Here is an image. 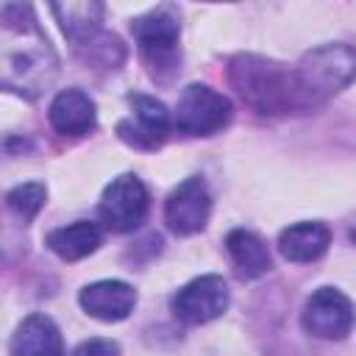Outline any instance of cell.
Listing matches in <instances>:
<instances>
[{
    "instance_id": "cell-16",
    "label": "cell",
    "mask_w": 356,
    "mask_h": 356,
    "mask_svg": "<svg viewBox=\"0 0 356 356\" xmlns=\"http://www.w3.org/2000/svg\"><path fill=\"white\" fill-rule=\"evenodd\" d=\"M47 248L64 259V261H78L89 253H95L103 242V234L95 222L89 220H78V222H70V225H61V228H53L47 236H44Z\"/></svg>"
},
{
    "instance_id": "cell-14",
    "label": "cell",
    "mask_w": 356,
    "mask_h": 356,
    "mask_svg": "<svg viewBox=\"0 0 356 356\" xmlns=\"http://www.w3.org/2000/svg\"><path fill=\"white\" fill-rule=\"evenodd\" d=\"M50 11L56 14L64 36L75 47H86L100 36V22H103V3H53Z\"/></svg>"
},
{
    "instance_id": "cell-19",
    "label": "cell",
    "mask_w": 356,
    "mask_h": 356,
    "mask_svg": "<svg viewBox=\"0 0 356 356\" xmlns=\"http://www.w3.org/2000/svg\"><path fill=\"white\" fill-rule=\"evenodd\" d=\"M72 356H120V345L114 339H106V337H95V339H86L75 348Z\"/></svg>"
},
{
    "instance_id": "cell-11",
    "label": "cell",
    "mask_w": 356,
    "mask_h": 356,
    "mask_svg": "<svg viewBox=\"0 0 356 356\" xmlns=\"http://www.w3.org/2000/svg\"><path fill=\"white\" fill-rule=\"evenodd\" d=\"M81 309L103 323H120L125 320L136 306V289L125 281H95L86 284L78 295Z\"/></svg>"
},
{
    "instance_id": "cell-18",
    "label": "cell",
    "mask_w": 356,
    "mask_h": 356,
    "mask_svg": "<svg viewBox=\"0 0 356 356\" xmlns=\"http://www.w3.org/2000/svg\"><path fill=\"white\" fill-rule=\"evenodd\" d=\"M44 200H47V189H44V184H39V181L19 184V186H14V189L6 195L8 209L17 211L22 220H33V217L39 214V209L44 206Z\"/></svg>"
},
{
    "instance_id": "cell-1",
    "label": "cell",
    "mask_w": 356,
    "mask_h": 356,
    "mask_svg": "<svg viewBox=\"0 0 356 356\" xmlns=\"http://www.w3.org/2000/svg\"><path fill=\"white\" fill-rule=\"evenodd\" d=\"M58 75V56L28 3L0 6V83L25 100L44 95Z\"/></svg>"
},
{
    "instance_id": "cell-12",
    "label": "cell",
    "mask_w": 356,
    "mask_h": 356,
    "mask_svg": "<svg viewBox=\"0 0 356 356\" xmlns=\"http://www.w3.org/2000/svg\"><path fill=\"white\" fill-rule=\"evenodd\" d=\"M47 117H50V125L64 134V136H83L95 128L97 122V111H95V100L81 92V89H61L50 108H47Z\"/></svg>"
},
{
    "instance_id": "cell-3",
    "label": "cell",
    "mask_w": 356,
    "mask_h": 356,
    "mask_svg": "<svg viewBox=\"0 0 356 356\" xmlns=\"http://www.w3.org/2000/svg\"><path fill=\"white\" fill-rule=\"evenodd\" d=\"M292 72L303 106H320L356 78V50L348 44L314 47L292 67Z\"/></svg>"
},
{
    "instance_id": "cell-20",
    "label": "cell",
    "mask_w": 356,
    "mask_h": 356,
    "mask_svg": "<svg viewBox=\"0 0 356 356\" xmlns=\"http://www.w3.org/2000/svg\"><path fill=\"white\" fill-rule=\"evenodd\" d=\"M350 239H353V242H356V225H353V228H350Z\"/></svg>"
},
{
    "instance_id": "cell-10",
    "label": "cell",
    "mask_w": 356,
    "mask_h": 356,
    "mask_svg": "<svg viewBox=\"0 0 356 356\" xmlns=\"http://www.w3.org/2000/svg\"><path fill=\"white\" fill-rule=\"evenodd\" d=\"M128 103H131V117L117 122L120 139L139 150H156L170 131L167 106L147 95H128Z\"/></svg>"
},
{
    "instance_id": "cell-9",
    "label": "cell",
    "mask_w": 356,
    "mask_h": 356,
    "mask_svg": "<svg viewBox=\"0 0 356 356\" xmlns=\"http://www.w3.org/2000/svg\"><path fill=\"white\" fill-rule=\"evenodd\" d=\"M209 211H211V195L206 181L200 175H189L170 192L164 203V222L170 225L172 234L192 236L206 228Z\"/></svg>"
},
{
    "instance_id": "cell-5",
    "label": "cell",
    "mask_w": 356,
    "mask_h": 356,
    "mask_svg": "<svg viewBox=\"0 0 356 356\" xmlns=\"http://www.w3.org/2000/svg\"><path fill=\"white\" fill-rule=\"evenodd\" d=\"M234 106L225 95L214 92L206 83H189L175 106V128L186 136H211L231 122Z\"/></svg>"
},
{
    "instance_id": "cell-7",
    "label": "cell",
    "mask_w": 356,
    "mask_h": 356,
    "mask_svg": "<svg viewBox=\"0 0 356 356\" xmlns=\"http://www.w3.org/2000/svg\"><path fill=\"white\" fill-rule=\"evenodd\" d=\"M172 314L186 325H203L217 320L228 309V286L220 275H200L184 284L170 298Z\"/></svg>"
},
{
    "instance_id": "cell-8",
    "label": "cell",
    "mask_w": 356,
    "mask_h": 356,
    "mask_svg": "<svg viewBox=\"0 0 356 356\" xmlns=\"http://www.w3.org/2000/svg\"><path fill=\"white\" fill-rule=\"evenodd\" d=\"M300 323L303 331L317 339H345L353 328V306L339 289L320 286L306 300Z\"/></svg>"
},
{
    "instance_id": "cell-4",
    "label": "cell",
    "mask_w": 356,
    "mask_h": 356,
    "mask_svg": "<svg viewBox=\"0 0 356 356\" xmlns=\"http://www.w3.org/2000/svg\"><path fill=\"white\" fill-rule=\"evenodd\" d=\"M131 33L139 44L150 75L167 81L178 70V36H181V17L178 8L164 3L147 14L131 19Z\"/></svg>"
},
{
    "instance_id": "cell-13",
    "label": "cell",
    "mask_w": 356,
    "mask_h": 356,
    "mask_svg": "<svg viewBox=\"0 0 356 356\" xmlns=\"http://www.w3.org/2000/svg\"><path fill=\"white\" fill-rule=\"evenodd\" d=\"M11 356H64L61 331L47 314H31L11 337Z\"/></svg>"
},
{
    "instance_id": "cell-6",
    "label": "cell",
    "mask_w": 356,
    "mask_h": 356,
    "mask_svg": "<svg viewBox=\"0 0 356 356\" xmlns=\"http://www.w3.org/2000/svg\"><path fill=\"white\" fill-rule=\"evenodd\" d=\"M147 206H150V195L145 184L134 172H125L103 189V197L97 203V217L108 231L128 234L145 222Z\"/></svg>"
},
{
    "instance_id": "cell-17",
    "label": "cell",
    "mask_w": 356,
    "mask_h": 356,
    "mask_svg": "<svg viewBox=\"0 0 356 356\" xmlns=\"http://www.w3.org/2000/svg\"><path fill=\"white\" fill-rule=\"evenodd\" d=\"M225 248H228V256L236 264V273L242 278H259L273 267L264 239L248 228H234L225 236Z\"/></svg>"
},
{
    "instance_id": "cell-2",
    "label": "cell",
    "mask_w": 356,
    "mask_h": 356,
    "mask_svg": "<svg viewBox=\"0 0 356 356\" xmlns=\"http://www.w3.org/2000/svg\"><path fill=\"white\" fill-rule=\"evenodd\" d=\"M228 78L242 100L259 114H289L306 111L292 67H284L273 58L242 53L231 61Z\"/></svg>"
},
{
    "instance_id": "cell-15",
    "label": "cell",
    "mask_w": 356,
    "mask_h": 356,
    "mask_svg": "<svg viewBox=\"0 0 356 356\" xmlns=\"http://www.w3.org/2000/svg\"><path fill=\"white\" fill-rule=\"evenodd\" d=\"M331 245V231L323 222H295L278 234V250L289 261H314Z\"/></svg>"
}]
</instances>
